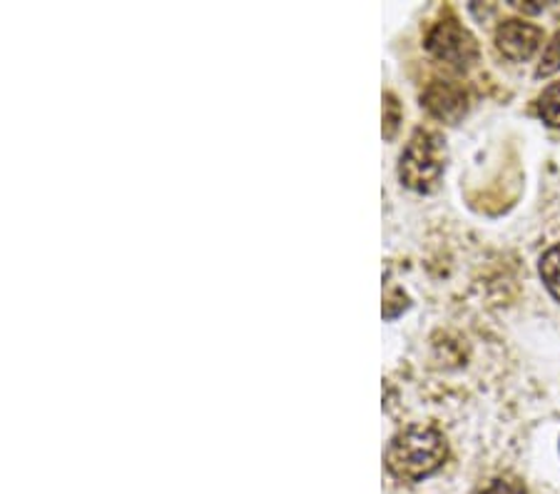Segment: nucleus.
I'll return each instance as SVG.
<instances>
[{"label": "nucleus", "mask_w": 560, "mask_h": 494, "mask_svg": "<svg viewBox=\"0 0 560 494\" xmlns=\"http://www.w3.org/2000/svg\"><path fill=\"white\" fill-rule=\"evenodd\" d=\"M448 443L431 425H411L396 433L386 449V470L401 482H421L444 467Z\"/></svg>", "instance_id": "f257e3e1"}, {"label": "nucleus", "mask_w": 560, "mask_h": 494, "mask_svg": "<svg viewBox=\"0 0 560 494\" xmlns=\"http://www.w3.org/2000/svg\"><path fill=\"white\" fill-rule=\"evenodd\" d=\"M446 168V140L436 130H413L399 163V177L417 193H433Z\"/></svg>", "instance_id": "f03ea898"}, {"label": "nucleus", "mask_w": 560, "mask_h": 494, "mask_svg": "<svg viewBox=\"0 0 560 494\" xmlns=\"http://www.w3.org/2000/svg\"><path fill=\"white\" fill-rule=\"evenodd\" d=\"M427 50L456 70H468L478 60L476 38L454 18L433 25L427 35Z\"/></svg>", "instance_id": "7ed1b4c3"}, {"label": "nucleus", "mask_w": 560, "mask_h": 494, "mask_svg": "<svg viewBox=\"0 0 560 494\" xmlns=\"http://www.w3.org/2000/svg\"><path fill=\"white\" fill-rule=\"evenodd\" d=\"M544 45V31L533 23L503 21L495 28V48L511 62H523L533 58Z\"/></svg>", "instance_id": "20e7f679"}, {"label": "nucleus", "mask_w": 560, "mask_h": 494, "mask_svg": "<svg viewBox=\"0 0 560 494\" xmlns=\"http://www.w3.org/2000/svg\"><path fill=\"white\" fill-rule=\"evenodd\" d=\"M421 101L433 118L448 125H456L468 111L466 90L456 83H444V80H433V83L423 90Z\"/></svg>", "instance_id": "39448f33"}, {"label": "nucleus", "mask_w": 560, "mask_h": 494, "mask_svg": "<svg viewBox=\"0 0 560 494\" xmlns=\"http://www.w3.org/2000/svg\"><path fill=\"white\" fill-rule=\"evenodd\" d=\"M538 273L544 277L548 292L560 302V242L548 248L538 263Z\"/></svg>", "instance_id": "423d86ee"}, {"label": "nucleus", "mask_w": 560, "mask_h": 494, "mask_svg": "<svg viewBox=\"0 0 560 494\" xmlns=\"http://www.w3.org/2000/svg\"><path fill=\"white\" fill-rule=\"evenodd\" d=\"M538 115L550 128H560V80L538 95Z\"/></svg>", "instance_id": "0eeeda50"}, {"label": "nucleus", "mask_w": 560, "mask_h": 494, "mask_svg": "<svg viewBox=\"0 0 560 494\" xmlns=\"http://www.w3.org/2000/svg\"><path fill=\"white\" fill-rule=\"evenodd\" d=\"M558 70H560V31L553 33V38H550L544 48V56H540V62L536 68V78L556 76Z\"/></svg>", "instance_id": "6e6552de"}, {"label": "nucleus", "mask_w": 560, "mask_h": 494, "mask_svg": "<svg viewBox=\"0 0 560 494\" xmlns=\"http://www.w3.org/2000/svg\"><path fill=\"white\" fill-rule=\"evenodd\" d=\"M476 494H528V490L526 484L516 478H495L491 482H486Z\"/></svg>", "instance_id": "1a4fd4ad"}, {"label": "nucleus", "mask_w": 560, "mask_h": 494, "mask_svg": "<svg viewBox=\"0 0 560 494\" xmlns=\"http://www.w3.org/2000/svg\"><path fill=\"white\" fill-rule=\"evenodd\" d=\"M399 120H401V107L392 93H386L384 95V138L386 140L394 138L396 128H399Z\"/></svg>", "instance_id": "9d476101"}]
</instances>
